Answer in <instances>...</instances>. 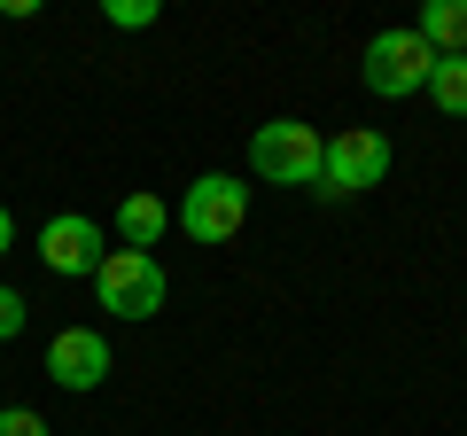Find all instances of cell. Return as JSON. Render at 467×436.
Masks as SVG:
<instances>
[{"instance_id":"277c9868","label":"cell","mask_w":467,"mask_h":436,"mask_svg":"<svg viewBox=\"0 0 467 436\" xmlns=\"http://www.w3.org/2000/svg\"><path fill=\"white\" fill-rule=\"evenodd\" d=\"M195 242H234L242 226H250V187L234 180V171H202L195 187L180 195V211H171Z\"/></svg>"},{"instance_id":"4fadbf2b","label":"cell","mask_w":467,"mask_h":436,"mask_svg":"<svg viewBox=\"0 0 467 436\" xmlns=\"http://www.w3.org/2000/svg\"><path fill=\"white\" fill-rule=\"evenodd\" d=\"M24 319H32V304H24L16 288H0V343H8V336H24Z\"/></svg>"},{"instance_id":"8fae6325","label":"cell","mask_w":467,"mask_h":436,"mask_svg":"<svg viewBox=\"0 0 467 436\" xmlns=\"http://www.w3.org/2000/svg\"><path fill=\"white\" fill-rule=\"evenodd\" d=\"M101 16H109L117 32H149V24L164 16V8H156V0H109V8H101Z\"/></svg>"},{"instance_id":"5b68a950","label":"cell","mask_w":467,"mask_h":436,"mask_svg":"<svg viewBox=\"0 0 467 436\" xmlns=\"http://www.w3.org/2000/svg\"><path fill=\"white\" fill-rule=\"evenodd\" d=\"M389 180V140L374 125H350V133L327 140L319 156V195H358V187H382Z\"/></svg>"},{"instance_id":"ba28073f","label":"cell","mask_w":467,"mask_h":436,"mask_svg":"<svg viewBox=\"0 0 467 436\" xmlns=\"http://www.w3.org/2000/svg\"><path fill=\"white\" fill-rule=\"evenodd\" d=\"M413 32L429 39V55H467V0H429Z\"/></svg>"},{"instance_id":"7a4b0ae2","label":"cell","mask_w":467,"mask_h":436,"mask_svg":"<svg viewBox=\"0 0 467 436\" xmlns=\"http://www.w3.org/2000/svg\"><path fill=\"white\" fill-rule=\"evenodd\" d=\"M94 296H101V312H117V319H156L164 296H171V281H164V265H156L149 250H109L94 265Z\"/></svg>"},{"instance_id":"52a82bcc","label":"cell","mask_w":467,"mask_h":436,"mask_svg":"<svg viewBox=\"0 0 467 436\" xmlns=\"http://www.w3.org/2000/svg\"><path fill=\"white\" fill-rule=\"evenodd\" d=\"M39 257H47V273H94L101 257H109V242H101V226H94V218L55 211L47 226H39Z\"/></svg>"},{"instance_id":"5bb4252c","label":"cell","mask_w":467,"mask_h":436,"mask_svg":"<svg viewBox=\"0 0 467 436\" xmlns=\"http://www.w3.org/2000/svg\"><path fill=\"white\" fill-rule=\"evenodd\" d=\"M8 242H16V226H8V211H0V257H8Z\"/></svg>"},{"instance_id":"9c48e42d","label":"cell","mask_w":467,"mask_h":436,"mask_svg":"<svg viewBox=\"0 0 467 436\" xmlns=\"http://www.w3.org/2000/svg\"><path fill=\"white\" fill-rule=\"evenodd\" d=\"M164 226H171V211L156 195H125V202H117V234H125V250H149Z\"/></svg>"},{"instance_id":"3957f363","label":"cell","mask_w":467,"mask_h":436,"mask_svg":"<svg viewBox=\"0 0 467 436\" xmlns=\"http://www.w3.org/2000/svg\"><path fill=\"white\" fill-rule=\"evenodd\" d=\"M429 70H436V55H429V39L413 32V24H389V32H374L367 39V94H382V101H405V94H420L429 86Z\"/></svg>"},{"instance_id":"6da1fadb","label":"cell","mask_w":467,"mask_h":436,"mask_svg":"<svg viewBox=\"0 0 467 436\" xmlns=\"http://www.w3.org/2000/svg\"><path fill=\"white\" fill-rule=\"evenodd\" d=\"M319 156H327V140L304 118H265L250 133V164L265 187H319Z\"/></svg>"},{"instance_id":"30bf717a","label":"cell","mask_w":467,"mask_h":436,"mask_svg":"<svg viewBox=\"0 0 467 436\" xmlns=\"http://www.w3.org/2000/svg\"><path fill=\"white\" fill-rule=\"evenodd\" d=\"M420 94H429L444 118H467V55H436V70H429Z\"/></svg>"},{"instance_id":"7c38bea8","label":"cell","mask_w":467,"mask_h":436,"mask_svg":"<svg viewBox=\"0 0 467 436\" xmlns=\"http://www.w3.org/2000/svg\"><path fill=\"white\" fill-rule=\"evenodd\" d=\"M0 436H47V420L32 405H0Z\"/></svg>"},{"instance_id":"8992f818","label":"cell","mask_w":467,"mask_h":436,"mask_svg":"<svg viewBox=\"0 0 467 436\" xmlns=\"http://www.w3.org/2000/svg\"><path fill=\"white\" fill-rule=\"evenodd\" d=\"M47 382L55 389H78V398L101 389V382H109V343H101L94 327H63V336L47 343Z\"/></svg>"}]
</instances>
